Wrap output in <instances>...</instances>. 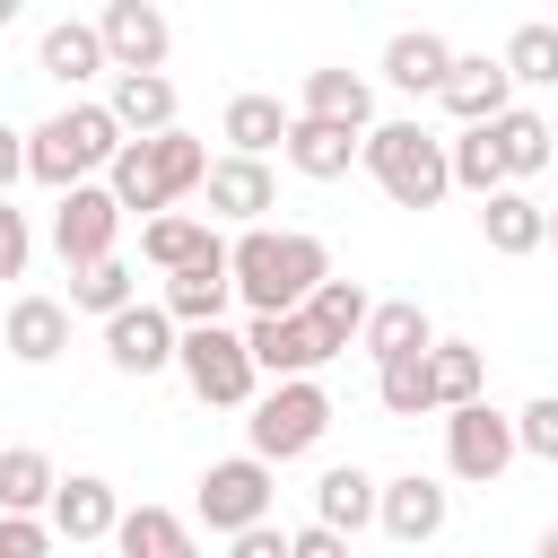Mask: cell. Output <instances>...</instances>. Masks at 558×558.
I'll return each instance as SVG.
<instances>
[{
  "instance_id": "74e56055",
  "label": "cell",
  "mask_w": 558,
  "mask_h": 558,
  "mask_svg": "<svg viewBox=\"0 0 558 558\" xmlns=\"http://www.w3.org/2000/svg\"><path fill=\"white\" fill-rule=\"evenodd\" d=\"M514 453H532V462L558 471V392H532V401L514 410Z\"/></svg>"
},
{
  "instance_id": "f546056e",
  "label": "cell",
  "mask_w": 558,
  "mask_h": 558,
  "mask_svg": "<svg viewBox=\"0 0 558 558\" xmlns=\"http://www.w3.org/2000/svg\"><path fill=\"white\" fill-rule=\"evenodd\" d=\"M52 488H61V471H52L44 445H0V514H35L44 523Z\"/></svg>"
},
{
  "instance_id": "ac0fdd59",
  "label": "cell",
  "mask_w": 558,
  "mask_h": 558,
  "mask_svg": "<svg viewBox=\"0 0 558 558\" xmlns=\"http://www.w3.org/2000/svg\"><path fill=\"white\" fill-rule=\"evenodd\" d=\"M488 148H497L506 183L523 192L532 174H549V166H558V122H549V113H532V105H506V113L488 122Z\"/></svg>"
},
{
  "instance_id": "d590c367",
  "label": "cell",
  "mask_w": 558,
  "mask_h": 558,
  "mask_svg": "<svg viewBox=\"0 0 558 558\" xmlns=\"http://www.w3.org/2000/svg\"><path fill=\"white\" fill-rule=\"evenodd\" d=\"M445 174H453V192H471V201L506 192V166H497L488 131H453V140H445Z\"/></svg>"
},
{
  "instance_id": "3957f363",
  "label": "cell",
  "mask_w": 558,
  "mask_h": 558,
  "mask_svg": "<svg viewBox=\"0 0 558 558\" xmlns=\"http://www.w3.org/2000/svg\"><path fill=\"white\" fill-rule=\"evenodd\" d=\"M357 166L384 183V201H392V209H436V201L453 192V174H445V131H427L418 113L375 122V131L357 140Z\"/></svg>"
},
{
  "instance_id": "5bb4252c",
  "label": "cell",
  "mask_w": 558,
  "mask_h": 558,
  "mask_svg": "<svg viewBox=\"0 0 558 558\" xmlns=\"http://www.w3.org/2000/svg\"><path fill=\"white\" fill-rule=\"evenodd\" d=\"M44 523H52V541H70V549H96V541H113V523H122V497H113V480H96V471H70V480L52 488V506H44Z\"/></svg>"
},
{
  "instance_id": "2e32d148",
  "label": "cell",
  "mask_w": 558,
  "mask_h": 558,
  "mask_svg": "<svg viewBox=\"0 0 558 558\" xmlns=\"http://www.w3.org/2000/svg\"><path fill=\"white\" fill-rule=\"evenodd\" d=\"M209 218H227L235 235L244 227H262V209H279V174L262 166V157H209Z\"/></svg>"
},
{
  "instance_id": "b9f144b4",
  "label": "cell",
  "mask_w": 558,
  "mask_h": 558,
  "mask_svg": "<svg viewBox=\"0 0 558 558\" xmlns=\"http://www.w3.org/2000/svg\"><path fill=\"white\" fill-rule=\"evenodd\" d=\"M288 558H349V541L323 532V523H305V532H288Z\"/></svg>"
},
{
  "instance_id": "7a4b0ae2",
  "label": "cell",
  "mask_w": 558,
  "mask_h": 558,
  "mask_svg": "<svg viewBox=\"0 0 558 558\" xmlns=\"http://www.w3.org/2000/svg\"><path fill=\"white\" fill-rule=\"evenodd\" d=\"M113 148H122V131H113L105 96H70L61 113H44L26 131V174L61 201L70 183H96V166H113Z\"/></svg>"
},
{
  "instance_id": "d4e9b609",
  "label": "cell",
  "mask_w": 558,
  "mask_h": 558,
  "mask_svg": "<svg viewBox=\"0 0 558 558\" xmlns=\"http://www.w3.org/2000/svg\"><path fill=\"white\" fill-rule=\"evenodd\" d=\"M113 558H201V532H192L174 506H122Z\"/></svg>"
},
{
  "instance_id": "4fadbf2b",
  "label": "cell",
  "mask_w": 558,
  "mask_h": 558,
  "mask_svg": "<svg viewBox=\"0 0 558 558\" xmlns=\"http://www.w3.org/2000/svg\"><path fill=\"white\" fill-rule=\"evenodd\" d=\"M436 105L453 113V131H488V122L514 105V78H506V61H488V52H453Z\"/></svg>"
},
{
  "instance_id": "e0dca14e",
  "label": "cell",
  "mask_w": 558,
  "mask_h": 558,
  "mask_svg": "<svg viewBox=\"0 0 558 558\" xmlns=\"http://www.w3.org/2000/svg\"><path fill=\"white\" fill-rule=\"evenodd\" d=\"M35 70H44L52 87H70V96H78L87 78H113L96 17H52V26H44V44H35Z\"/></svg>"
},
{
  "instance_id": "ffe728a7",
  "label": "cell",
  "mask_w": 558,
  "mask_h": 558,
  "mask_svg": "<svg viewBox=\"0 0 558 558\" xmlns=\"http://www.w3.org/2000/svg\"><path fill=\"white\" fill-rule=\"evenodd\" d=\"M296 113L305 122H340V131H375V87H366V70H305Z\"/></svg>"
},
{
  "instance_id": "277c9868",
  "label": "cell",
  "mask_w": 558,
  "mask_h": 558,
  "mask_svg": "<svg viewBox=\"0 0 558 558\" xmlns=\"http://www.w3.org/2000/svg\"><path fill=\"white\" fill-rule=\"evenodd\" d=\"M244 436H253L244 453L279 471V462H296V453H314V445L331 436V392H323L314 375H296V384H262L253 410H244Z\"/></svg>"
},
{
  "instance_id": "4316f807",
  "label": "cell",
  "mask_w": 558,
  "mask_h": 558,
  "mask_svg": "<svg viewBox=\"0 0 558 558\" xmlns=\"http://www.w3.org/2000/svg\"><path fill=\"white\" fill-rule=\"evenodd\" d=\"M105 113H113L122 140H157V131H174V78L166 70L157 78H113L105 87Z\"/></svg>"
},
{
  "instance_id": "f6af8a7d",
  "label": "cell",
  "mask_w": 558,
  "mask_h": 558,
  "mask_svg": "<svg viewBox=\"0 0 558 558\" xmlns=\"http://www.w3.org/2000/svg\"><path fill=\"white\" fill-rule=\"evenodd\" d=\"M0 26H17V0H0Z\"/></svg>"
},
{
  "instance_id": "603a6c76",
  "label": "cell",
  "mask_w": 558,
  "mask_h": 558,
  "mask_svg": "<svg viewBox=\"0 0 558 558\" xmlns=\"http://www.w3.org/2000/svg\"><path fill=\"white\" fill-rule=\"evenodd\" d=\"M357 140H366V131H340V122H305V113H296L288 140H279V157H288L305 183H340V174L357 166Z\"/></svg>"
},
{
  "instance_id": "bcb514c9",
  "label": "cell",
  "mask_w": 558,
  "mask_h": 558,
  "mask_svg": "<svg viewBox=\"0 0 558 558\" xmlns=\"http://www.w3.org/2000/svg\"><path fill=\"white\" fill-rule=\"evenodd\" d=\"M549 253H558V209H549Z\"/></svg>"
},
{
  "instance_id": "f35d334b",
  "label": "cell",
  "mask_w": 558,
  "mask_h": 558,
  "mask_svg": "<svg viewBox=\"0 0 558 558\" xmlns=\"http://www.w3.org/2000/svg\"><path fill=\"white\" fill-rule=\"evenodd\" d=\"M26 262H35V227H26V209L0 201V279H26Z\"/></svg>"
},
{
  "instance_id": "e575fe53",
  "label": "cell",
  "mask_w": 558,
  "mask_h": 558,
  "mask_svg": "<svg viewBox=\"0 0 558 558\" xmlns=\"http://www.w3.org/2000/svg\"><path fill=\"white\" fill-rule=\"evenodd\" d=\"M497 61H506L514 87H558V17H523Z\"/></svg>"
},
{
  "instance_id": "60d3db41",
  "label": "cell",
  "mask_w": 558,
  "mask_h": 558,
  "mask_svg": "<svg viewBox=\"0 0 558 558\" xmlns=\"http://www.w3.org/2000/svg\"><path fill=\"white\" fill-rule=\"evenodd\" d=\"M227 558H288V532H279V523H253V532L227 541Z\"/></svg>"
},
{
  "instance_id": "8fae6325",
  "label": "cell",
  "mask_w": 558,
  "mask_h": 558,
  "mask_svg": "<svg viewBox=\"0 0 558 558\" xmlns=\"http://www.w3.org/2000/svg\"><path fill=\"white\" fill-rule=\"evenodd\" d=\"M157 305H166V323H174V331H201V323H227V305H235V279H227V244H209L201 262H183V270H166V288H157Z\"/></svg>"
},
{
  "instance_id": "52a82bcc",
  "label": "cell",
  "mask_w": 558,
  "mask_h": 558,
  "mask_svg": "<svg viewBox=\"0 0 558 558\" xmlns=\"http://www.w3.org/2000/svg\"><path fill=\"white\" fill-rule=\"evenodd\" d=\"M445 471L471 480V488H497V480L514 471V418H506L497 401H462V410H445Z\"/></svg>"
},
{
  "instance_id": "836d02e7",
  "label": "cell",
  "mask_w": 558,
  "mask_h": 558,
  "mask_svg": "<svg viewBox=\"0 0 558 558\" xmlns=\"http://www.w3.org/2000/svg\"><path fill=\"white\" fill-rule=\"evenodd\" d=\"M427 384H436V410L488 401V357H480L471 340H436V349H427Z\"/></svg>"
},
{
  "instance_id": "6da1fadb",
  "label": "cell",
  "mask_w": 558,
  "mask_h": 558,
  "mask_svg": "<svg viewBox=\"0 0 558 558\" xmlns=\"http://www.w3.org/2000/svg\"><path fill=\"white\" fill-rule=\"evenodd\" d=\"M227 279L244 314H305V296L331 279V253L305 227H244L227 235Z\"/></svg>"
},
{
  "instance_id": "ab89813d",
  "label": "cell",
  "mask_w": 558,
  "mask_h": 558,
  "mask_svg": "<svg viewBox=\"0 0 558 558\" xmlns=\"http://www.w3.org/2000/svg\"><path fill=\"white\" fill-rule=\"evenodd\" d=\"M0 558H52V523H35V514H0Z\"/></svg>"
},
{
  "instance_id": "cb8c5ba5",
  "label": "cell",
  "mask_w": 558,
  "mask_h": 558,
  "mask_svg": "<svg viewBox=\"0 0 558 558\" xmlns=\"http://www.w3.org/2000/svg\"><path fill=\"white\" fill-rule=\"evenodd\" d=\"M480 235H488V253H506V262H523V253H541L549 244V209L532 201V192H488L480 201Z\"/></svg>"
},
{
  "instance_id": "8d00e7d4",
  "label": "cell",
  "mask_w": 558,
  "mask_h": 558,
  "mask_svg": "<svg viewBox=\"0 0 558 558\" xmlns=\"http://www.w3.org/2000/svg\"><path fill=\"white\" fill-rule=\"evenodd\" d=\"M375 401H384L392 418H427V410H436L427 357H392V366H375Z\"/></svg>"
},
{
  "instance_id": "d6986e66",
  "label": "cell",
  "mask_w": 558,
  "mask_h": 558,
  "mask_svg": "<svg viewBox=\"0 0 558 558\" xmlns=\"http://www.w3.org/2000/svg\"><path fill=\"white\" fill-rule=\"evenodd\" d=\"M445 70H453V44H445L436 26H401V35L384 44V61H375V78H384L392 96H436Z\"/></svg>"
},
{
  "instance_id": "8992f818",
  "label": "cell",
  "mask_w": 558,
  "mask_h": 558,
  "mask_svg": "<svg viewBox=\"0 0 558 558\" xmlns=\"http://www.w3.org/2000/svg\"><path fill=\"white\" fill-rule=\"evenodd\" d=\"M270 497H279V471H270V462H253V453H227V462H209V471H201L192 514H201L218 541H235V532L270 523Z\"/></svg>"
},
{
  "instance_id": "7402d4cb",
  "label": "cell",
  "mask_w": 558,
  "mask_h": 558,
  "mask_svg": "<svg viewBox=\"0 0 558 558\" xmlns=\"http://www.w3.org/2000/svg\"><path fill=\"white\" fill-rule=\"evenodd\" d=\"M0 349H9L17 366H52V357L70 349V305H61V296H17L9 323H0Z\"/></svg>"
},
{
  "instance_id": "30bf717a",
  "label": "cell",
  "mask_w": 558,
  "mask_h": 558,
  "mask_svg": "<svg viewBox=\"0 0 558 558\" xmlns=\"http://www.w3.org/2000/svg\"><path fill=\"white\" fill-rule=\"evenodd\" d=\"M244 357H253L262 384H296V375H323L331 366V349L314 340L305 314H253L244 323Z\"/></svg>"
},
{
  "instance_id": "9a60e30c",
  "label": "cell",
  "mask_w": 558,
  "mask_h": 558,
  "mask_svg": "<svg viewBox=\"0 0 558 558\" xmlns=\"http://www.w3.org/2000/svg\"><path fill=\"white\" fill-rule=\"evenodd\" d=\"M174 323H166V305H122L113 323H105V366L113 375H166L174 366Z\"/></svg>"
},
{
  "instance_id": "83f0119b",
  "label": "cell",
  "mask_w": 558,
  "mask_h": 558,
  "mask_svg": "<svg viewBox=\"0 0 558 558\" xmlns=\"http://www.w3.org/2000/svg\"><path fill=\"white\" fill-rule=\"evenodd\" d=\"M366 314H375V296H366L357 279H340V270H331V279H323V288L305 296V323H314V340H323L331 357H340V349H357Z\"/></svg>"
},
{
  "instance_id": "7bdbcfd3",
  "label": "cell",
  "mask_w": 558,
  "mask_h": 558,
  "mask_svg": "<svg viewBox=\"0 0 558 558\" xmlns=\"http://www.w3.org/2000/svg\"><path fill=\"white\" fill-rule=\"evenodd\" d=\"M17 174H26V131H9V122H0V201H9V183H17Z\"/></svg>"
},
{
  "instance_id": "4dcf8cb0",
  "label": "cell",
  "mask_w": 558,
  "mask_h": 558,
  "mask_svg": "<svg viewBox=\"0 0 558 558\" xmlns=\"http://www.w3.org/2000/svg\"><path fill=\"white\" fill-rule=\"evenodd\" d=\"M148 166H157V201H166V209H174L183 192H201V183H209V148H201L183 122L148 140Z\"/></svg>"
},
{
  "instance_id": "7c38bea8",
  "label": "cell",
  "mask_w": 558,
  "mask_h": 558,
  "mask_svg": "<svg viewBox=\"0 0 558 558\" xmlns=\"http://www.w3.org/2000/svg\"><path fill=\"white\" fill-rule=\"evenodd\" d=\"M445 514H453V497H445V480H427V471H401V480H375V523L401 541V549H427L436 532H445Z\"/></svg>"
},
{
  "instance_id": "f1b7e54d",
  "label": "cell",
  "mask_w": 558,
  "mask_h": 558,
  "mask_svg": "<svg viewBox=\"0 0 558 558\" xmlns=\"http://www.w3.org/2000/svg\"><path fill=\"white\" fill-rule=\"evenodd\" d=\"M357 349H366L375 366H392V357H427V349H436V323H427L410 296H392V305H375V314H366Z\"/></svg>"
},
{
  "instance_id": "484cf974",
  "label": "cell",
  "mask_w": 558,
  "mask_h": 558,
  "mask_svg": "<svg viewBox=\"0 0 558 558\" xmlns=\"http://www.w3.org/2000/svg\"><path fill=\"white\" fill-rule=\"evenodd\" d=\"M314 523H323V532H340V541H357V532L375 523V471L331 462V471L314 480Z\"/></svg>"
},
{
  "instance_id": "ba28073f",
  "label": "cell",
  "mask_w": 558,
  "mask_h": 558,
  "mask_svg": "<svg viewBox=\"0 0 558 558\" xmlns=\"http://www.w3.org/2000/svg\"><path fill=\"white\" fill-rule=\"evenodd\" d=\"M96 35H105L113 78H157V70H166V52H174L166 9H148V0H105V9H96Z\"/></svg>"
},
{
  "instance_id": "ee69618b",
  "label": "cell",
  "mask_w": 558,
  "mask_h": 558,
  "mask_svg": "<svg viewBox=\"0 0 558 558\" xmlns=\"http://www.w3.org/2000/svg\"><path fill=\"white\" fill-rule=\"evenodd\" d=\"M532 558H558V523H549V532H541V549H532Z\"/></svg>"
},
{
  "instance_id": "44dd1931",
  "label": "cell",
  "mask_w": 558,
  "mask_h": 558,
  "mask_svg": "<svg viewBox=\"0 0 558 558\" xmlns=\"http://www.w3.org/2000/svg\"><path fill=\"white\" fill-rule=\"evenodd\" d=\"M288 122H296V105H279V96L244 87V96H227V113H218V140H227V157H262V166H270V148L288 140Z\"/></svg>"
},
{
  "instance_id": "5b68a950",
  "label": "cell",
  "mask_w": 558,
  "mask_h": 558,
  "mask_svg": "<svg viewBox=\"0 0 558 558\" xmlns=\"http://www.w3.org/2000/svg\"><path fill=\"white\" fill-rule=\"evenodd\" d=\"M174 375H183L192 401H209V410H253V392H262V375H253L235 323H201V331H183V340H174Z\"/></svg>"
},
{
  "instance_id": "9c48e42d",
  "label": "cell",
  "mask_w": 558,
  "mask_h": 558,
  "mask_svg": "<svg viewBox=\"0 0 558 558\" xmlns=\"http://www.w3.org/2000/svg\"><path fill=\"white\" fill-rule=\"evenodd\" d=\"M113 235H122V209L105 183H70L52 201V253L61 270H87V262H113Z\"/></svg>"
},
{
  "instance_id": "d6a6232c",
  "label": "cell",
  "mask_w": 558,
  "mask_h": 558,
  "mask_svg": "<svg viewBox=\"0 0 558 558\" xmlns=\"http://www.w3.org/2000/svg\"><path fill=\"white\" fill-rule=\"evenodd\" d=\"M122 305H140V270L113 253V262H87V270H70V314H96V323H113Z\"/></svg>"
},
{
  "instance_id": "1f68e13d",
  "label": "cell",
  "mask_w": 558,
  "mask_h": 558,
  "mask_svg": "<svg viewBox=\"0 0 558 558\" xmlns=\"http://www.w3.org/2000/svg\"><path fill=\"white\" fill-rule=\"evenodd\" d=\"M209 244H227V235H218L209 218H192V209H166V218L140 227V253H148L157 270H183V262H201Z\"/></svg>"
}]
</instances>
